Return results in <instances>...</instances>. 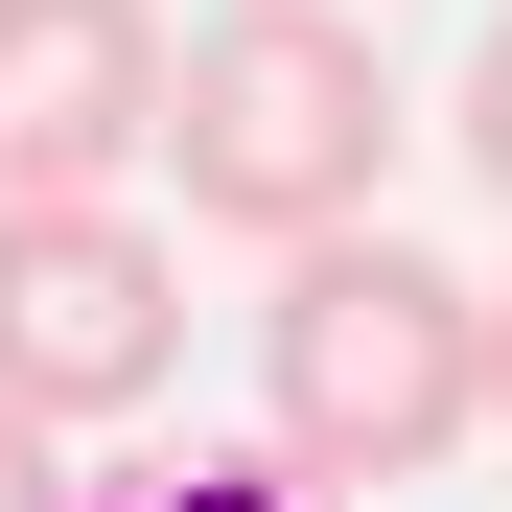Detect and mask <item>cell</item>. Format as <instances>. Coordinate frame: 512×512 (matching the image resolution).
Segmentation results:
<instances>
[{
	"label": "cell",
	"instance_id": "1",
	"mask_svg": "<svg viewBox=\"0 0 512 512\" xmlns=\"http://www.w3.org/2000/svg\"><path fill=\"white\" fill-rule=\"evenodd\" d=\"M396 187V70L350 0H210V24H163V210H210L256 256H326L373 233Z\"/></svg>",
	"mask_w": 512,
	"mask_h": 512
},
{
	"label": "cell",
	"instance_id": "2",
	"mask_svg": "<svg viewBox=\"0 0 512 512\" xmlns=\"http://www.w3.org/2000/svg\"><path fill=\"white\" fill-rule=\"evenodd\" d=\"M256 396L303 489H419L443 443H489V280H443L419 233H326L256 303Z\"/></svg>",
	"mask_w": 512,
	"mask_h": 512
},
{
	"label": "cell",
	"instance_id": "3",
	"mask_svg": "<svg viewBox=\"0 0 512 512\" xmlns=\"http://www.w3.org/2000/svg\"><path fill=\"white\" fill-rule=\"evenodd\" d=\"M187 373V280H163L140 210H0V419L94 443Z\"/></svg>",
	"mask_w": 512,
	"mask_h": 512
},
{
	"label": "cell",
	"instance_id": "4",
	"mask_svg": "<svg viewBox=\"0 0 512 512\" xmlns=\"http://www.w3.org/2000/svg\"><path fill=\"white\" fill-rule=\"evenodd\" d=\"M163 163V0H0V210H117Z\"/></svg>",
	"mask_w": 512,
	"mask_h": 512
},
{
	"label": "cell",
	"instance_id": "5",
	"mask_svg": "<svg viewBox=\"0 0 512 512\" xmlns=\"http://www.w3.org/2000/svg\"><path fill=\"white\" fill-rule=\"evenodd\" d=\"M466 163H489V210H512V24L466 47Z\"/></svg>",
	"mask_w": 512,
	"mask_h": 512
},
{
	"label": "cell",
	"instance_id": "6",
	"mask_svg": "<svg viewBox=\"0 0 512 512\" xmlns=\"http://www.w3.org/2000/svg\"><path fill=\"white\" fill-rule=\"evenodd\" d=\"M0 512H94V489H70V443H47V419H0Z\"/></svg>",
	"mask_w": 512,
	"mask_h": 512
},
{
	"label": "cell",
	"instance_id": "7",
	"mask_svg": "<svg viewBox=\"0 0 512 512\" xmlns=\"http://www.w3.org/2000/svg\"><path fill=\"white\" fill-rule=\"evenodd\" d=\"M489 419H512V280H489Z\"/></svg>",
	"mask_w": 512,
	"mask_h": 512
}]
</instances>
